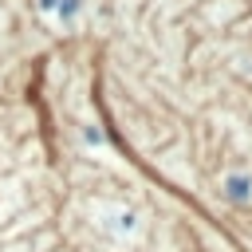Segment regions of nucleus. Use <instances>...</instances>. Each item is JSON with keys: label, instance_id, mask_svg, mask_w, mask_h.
<instances>
[{"label": "nucleus", "instance_id": "obj_1", "mask_svg": "<svg viewBox=\"0 0 252 252\" xmlns=\"http://www.w3.org/2000/svg\"><path fill=\"white\" fill-rule=\"evenodd\" d=\"M75 8H79V0H67V4H63V8H59V12H63V16H71V12H75Z\"/></svg>", "mask_w": 252, "mask_h": 252}]
</instances>
